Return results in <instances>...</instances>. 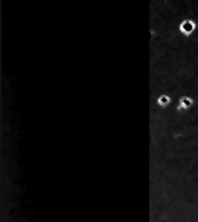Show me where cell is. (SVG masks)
Returning a JSON list of instances; mask_svg holds the SVG:
<instances>
[{
    "instance_id": "obj_1",
    "label": "cell",
    "mask_w": 198,
    "mask_h": 222,
    "mask_svg": "<svg viewBox=\"0 0 198 222\" xmlns=\"http://www.w3.org/2000/svg\"><path fill=\"white\" fill-rule=\"evenodd\" d=\"M195 28V24H194V21H191V19H185L183 22L181 24V30L185 33V34H189L192 33V30Z\"/></svg>"
},
{
    "instance_id": "obj_2",
    "label": "cell",
    "mask_w": 198,
    "mask_h": 222,
    "mask_svg": "<svg viewBox=\"0 0 198 222\" xmlns=\"http://www.w3.org/2000/svg\"><path fill=\"white\" fill-rule=\"evenodd\" d=\"M192 99L191 98H182L181 99V104H179V111H183V110H186V108H189L191 105H192Z\"/></svg>"
},
{
    "instance_id": "obj_3",
    "label": "cell",
    "mask_w": 198,
    "mask_h": 222,
    "mask_svg": "<svg viewBox=\"0 0 198 222\" xmlns=\"http://www.w3.org/2000/svg\"><path fill=\"white\" fill-rule=\"evenodd\" d=\"M169 102H170V96H167V95L160 96V99H158V104H160V105H167Z\"/></svg>"
}]
</instances>
